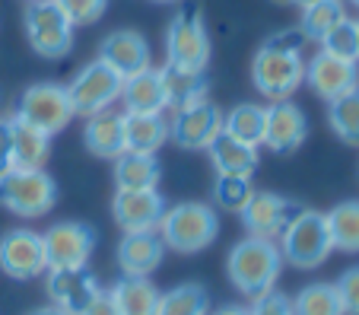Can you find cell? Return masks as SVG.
Returning <instances> with one entry per match:
<instances>
[{"mask_svg":"<svg viewBox=\"0 0 359 315\" xmlns=\"http://www.w3.org/2000/svg\"><path fill=\"white\" fill-rule=\"evenodd\" d=\"M305 35L299 29H286L264 41L251 61V83L264 99L283 102L305 83V61H302Z\"/></svg>","mask_w":359,"mask_h":315,"instance_id":"obj_1","label":"cell"},{"mask_svg":"<svg viewBox=\"0 0 359 315\" xmlns=\"http://www.w3.org/2000/svg\"><path fill=\"white\" fill-rule=\"evenodd\" d=\"M280 271H283V255L273 239L245 236L242 242L229 248V258H226V274H229L232 287L248 300H258L267 290L277 287Z\"/></svg>","mask_w":359,"mask_h":315,"instance_id":"obj_2","label":"cell"},{"mask_svg":"<svg viewBox=\"0 0 359 315\" xmlns=\"http://www.w3.org/2000/svg\"><path fill=\"white\" fill-rule=\"evenodd\" d=\"M159 239L165 248L178 255H197L210 248L219 236V217L203 201H182L175 207H165V217L159 223Z\"/></svg>","mask_w":359,"mask_h":315,"instance_id":"obj_3","label":"cell"},{"mask_svg":"<svg viewBox=\"0 0 359 315\" xmlns=\"http://www.w3.org/2000/svg\"><path fill=\"white\" fill-rule=\"evenodd\" d=\"M277 246L290 267H299V271H315V267H321L334 252L325 213L302 207V210L292 217L290 227L280 233Z\"/></svg>","mask_w":359,"mask_h":315,"instance_id":"obj_4","label":"cell"},{"mask_svg":"<svg viewBox=\"0 0 359 315\" xmlns=\"http://www.w3.org/2000/svg\"><path fill=\"white\" fill-rule=\"evenodd\" d=\"M0 204L26 220L45 217L57 204V185L45 169H10L0 175Z\"/></svg>","mask_w":359,"mask_h":315,"instance_id":"obj_5","label":"cell"},{"mask_svg":"<svg viewBox=\"0 0 359 315\" xmlns=\"http://www.w3.org/2000/svg\"><path fill=\"white\" fill-rule=\"evenodd\" d=\"M26 39L29 48L39 58L48 61H57V58H67L74 51V22L67 20L61 7L55 0H32L26 7Z\"/></svg>","mask_w":359,"mask_h":315,"instance_id":"obj_6","label":"cell"},{"mask_svg":"<svg viewBox=\"0 0 359 315\" xmlns=\"http://www.w3.org/2000/svg\"><path fill=\"white\" fill-rule=\"evenodd\" d=\"M20 121L32 124V128L45 130L48 138H55L74 121V102L67 96V86L61 83H35V86L22 89L20 102H16L13 112Z\"/></svg>","mask_w":359,"mask_h":315,"instance_id":"obj_7","label":"cell"},{"mask_svg":"<svg viewBox=\"0 0 359 315\" xmlns=\"http://www.w3.org/2000/svg\"><path fill=\"white\" fill-rule=\"evenodd\" d=\"M210 51L213 45L207 22L194 7H184L182 13L172 16L169 29H165V64L188 70H207Z\"/></svg>","mask_w":359,"mask_h":315,"instance_id":"obj_8","label":"cell"},{"mask_svg":"<svg viewBox=\"0 0 359 315\" xmlns=\"http://www.w3.org/2000/svg\"><path fill=\"white\" fill-rule=\"evenodd\" d=\"M121 86L124 76L115 67H109L102 58H95L76 70V76L67 83V96L76 115H95L102 109H111L121 99Z\"/></svg>","mask_w":359,"mask_h":315,"instance_id":"obj_9","label":"cell"},{"mask_svg":"<svg viewBox=\"0 0 359 315\" xmlns=\"http://www.w3.org/2000/svg\"><path fill=\"white\" fill-rule=\"evenodd\" d=\"M48 271L57 267H86L95 252V229L83 220H61L41 233Z\"/></svg>","mask_w":359,"mask_h":315,"instance_id":"obj_10","label":"cell"},{"mask_svg":"<svg viewBox=\"0 0 359 315\" xmlns=\"http://www.w3.org/2000/svg\"><path fill=\"white\" fill-rule=\"evenodd\" d=\"M299 210H302V204L292 198H283V194L273 192H255L248 198V204L238 210V217H242V227L248 236L277 242L280 233L290 227Z\"/></svg>","mask_w":359,"mask_h":315,"instance_id":"obj_11","label":"cell"},{"mask_svg":"<svg viewBox=\"0 0 359 315\" xmlns=\"http://www.w3.org/2000/svg\"><path fill=\"white\" fill-rule=\"evenodd\" d=\"M219 130H223V112L213 102H207V99L175 109V115L169 121V138L188 153L207 150Z\"/></svg>","mask_w":359,"mask_h":315,"instance_id":"obj_12","label":"cell"},{"mask_svg":"<svg viewBox=\"0 0 359 315\" xmlns=\"http://www.w3.org/2000/svg\"><path fill=\"white\" fill-rule=\"evenodd\" d=\"M0 271L13 281H32V277L45 274L48 261L41 233L16 227L0 236Z\"/></svg>","mask_w":359,"mask_h":315,"instance_id":"obj_13","label":"cell"},{"mask_svg":"<svg viewBox=\"0 0 359 315\" xmlns=\"http://www.w3.org/2000/svg\"><path fill=\"white\" fill-rule=\"evenodd\" d=\"M165 198L156 188L143 192H115L111 198V217L124 233H156L165 217Z\"/></svg>","mask_w":359,"mask_h":315,"instance_id":"obj_14","label":"cell"},{"mask_svg":"<svg viewBox=\"0 0 359 315\" xmlns=\"http://www.w3.org/2000/svg\"><path fill=\"white\" fill-rule=\"evenodd\" d=\"M305 138H309V121H305V112L299 105L283 99V102H273L271 109H264V138H261V144L267 150L286 156V153H296L305 144Z\"/></svg>","mask_w":359,"mask_h":315,"instance_id":"obj_15","label":"cell"},{"mask_svg":"<svg viewBox=\"0 0 359 315\" xmlns=\"http://www.w3.org/2000/svg\"><path fill=\"white\" fill-rule=\"evenodd\" d=\"M48 296H51V306L64 309L70 315H80L95 296L102 293L99 281L89 267H57V271H48Z\"/></svg>","mask_w":359,"mask_h":315,"instance_id":"obj_16","label":"cell"},{"mask_svg":"<svg viewBox=\"0 0 359 315\" xmlns=\"http://www.w3.org/2000/svg\"><path fill=\"white\" fill-rule=\"evenodd\" d=\"M305 80H309L315 96L331 102V99L344 96V93L359 86V64L334 58L327 51H318L312 61L305 64Z\"/></svg>","mask_w":359,"mask_h":315,"instance_id":"obj_17","label":"cell"},{"mask_svg":"<svg viewBox=\"0 0 359 315\" xmlns=\"http://www.w3.org/2000/svg\"><path fill=\"white\" fill-rule=\"evenodd\" d=\"M99 58L109 67H115L121 76H130V74H140V70L153 67V51H149V41L143 39L140 32L134 29H118V32L105 35L99 48Z\"/></svg>","mask_w":359,"mask_h":315,"instance_id":"obj_18","label":"cell"},{"mask_svg":"<svg viewBox=\"0 0 359 315\" xmlns=\"http://www.w3.org/2000/svg\"><path fill=\"white\" fill-rule=\"evenodd\" d=\"M165 242L159 233H124L118 242V267L124 277H149L163 264Z\"/></svg>","mask_w":359,"mask_h":315,"instance_id":"obj_19","label":"cell"},{"mask_svg":"<svg viewBox=\"0 0 359 315\" xmlns=\"http://www.w3.org/2000/svg\"><path fill=\"white\" fill-rule=\"evenodd\" d=\"M83 144L99 159H118L124 153V115L121 112H111V109L86 115Z\"/></svg>","mask_w":359,"mask_h":315,"instance_id":"obj_20","label":"cell"},{"mask_svg":"<svg viewBox=\"0 0 359 315\" xmlns=\"http://www.w3.org/2000/svg\"><path fill=\"white\" fill-rule=\"evenodd\" d=\"M121 102L128 115H156V112H165V89H163L159 70L147 67L140 74L124 76Z\"/></svg>","mask_w":359,"mask_h":315,"instance_id":"obj_21","label":"cell"},{"mask_svg":"<svg viewBox=\"0 0 359 315\" xmlns=\"http://www.w3.org/2000/svg\"><path fill=\"white\" fill-rule=\"evenodd\" d=\"M207 156H210L213 169L223 172V175H255L258 172V147L255 144H245V140L232 138L226 130H219L213 144L207 147Z\"/></svg>","mask_w":359,"mask_h":315,"instance_id":"obj_22","label":"cell"},{"mask_svg":"<svg viewBox=\"0 0 359 315\" xmlns=\"http://www.w3.org/2000/svg\"><path fill=\"white\" fill-rule=\"evenodd\" d=\"M163 76V89H165V109H184V105H194L201 99H207V70H188V67H172L163 64L159 67Z\"/></svg>","mask_w":359,"mask_h":315,"instance_id":"obj_23","label":"cell"},{"mask_svg":"<svg viewBox=\"0 0 359 315\" xmlns=\"http://www.w3.org/2000/svg\"><path fill=\"white\" fill-rule=\"evenodd\" d=\"M115 163V192H143L156 188L163 178V166L156 163L153 153H130L124 150Z\"/></svg>","mask_w":359,"mask_h":315,"instance_id":"obj_24","label":"cell"},{"mask_svg":"<svg viewBox=\"0 0 359 315\" xmlns=\"http://www.w3.org/2000/svg\"><path fill=\"white\" fill-rule=\"evenodd\" d=\"M10 144H13V169H39L51 150V138L45 130L20 121L16 115H10Z\"/></svg>","mask_w":359,"mask_h":315,"instance_id":"obj_25","label":"cell"},{"mask_svg":"<svg viewBox=\"0 0 359 315\" xmlns=\"http://www.w3.org/2000/svg\"><path fill=\"white\" fill-rule=\"evenodd\" d=\"M169 140V121L163 112L156 115H128L124 112V150L130 153H153Z\"/></svg>","mask_w":359,"mask_h":315,"instance_id":"obj_26","label":"cell"},{"mask_svg":"<svg viewBox=\"0 0 359 315\" xmlns=\"http://www.w3.org/2000/svg\"><path fill=\"white\" fill-rule=\"evenodd\" d=\"M109 293L121 315H156L159 296H163L149 283V277H121Z\"/></svg>","mask_w":359,"mask_h":315,"instance_id":"obj_27","label":"cell"},{"mask_svg":"<svg viewBox=\"0 0 359 315\" xmlns=\"http://www.w3.org/2000/svg\"><path fill=\"white\" fill-rule=\"evenodd\" d=\"M327 233H331V246L337 252L356 255L359 252V198L340 201L325 213Z\"/></svg>","mask_w":359,"mask_h":315,"instance_id":"obj_28","label":"cell"},{"mask_svg":"<svg viewBox=\"0 0 359 315\" xmlns=\"http://www.w3.org/2000/svg\"><path fill=\"white\" fill-rule=\"evenodd\" d=\"M346 16L344 0H312L302 7V20H299V32L305 41H321L340 20Z\"/></svg>","mask_w":359,"mask_h":315,"instance_id":"obj_29","label":"cell"},{"mask_svg":"<svg viewBox=\"0 0 359 315\" xmlns=\"http://www.w3.org/2000/svg\"><path fill=\"white\" fill-rule=\"evenodd\" d=\"M156 315H210V296L201 283H178L159 296Z\"/></svg>","mask_w":359,"mask_h":315,"instance_id":"obj_30","label":"cell"},{"mask_svg":"<svg viewBox=\"0 0 359 315\" xmlns=\"http://www.w3.org/2000/svg\"><path fill=\"white\" fill-rule=\"evenodd\" d=\"M292 312L296 315H344V302L334 283H309L292 296Z\"/></svg>","mask_w":359,"mask_h":315,"instance_id":"obj_31","label":"cell"},{"mask_svg":"<svg viewBox=\"0 0 359 315\" xmlns=\"http://www.w3.org/2000/svg\"><path fill=\"white\" fill-rule=\"evenodd\" d=\"M223 130L245 140V144L261 147V138H264V105L238 102L236 109L223 115Z\"/></svg>","mask_w":359,"mask_h":315,"instance_id":"obj_32","label":"cell"},{"mask_svg":"<svg viewBox=\"0 0 359 315\" xmlns=\"http://www.w3.org/2000/svg\"><path fill=\"white\" fill-rule=\"evenodd\" d=\"M327 124L344 144H359V86L327 102Z\"/></svg>","mask_w":359,"mask_h":315,"instance_id":"obj_33","label":"cell"},{"mask_svg":"<svg viewBox=\"0 0 359 315\" xmlns=\"http://www.w3.org/2000/svg\"><path fill=\"white\" fill-rule=\"evenodd\" d=\"M251 194H255L251 175H223V172H217V178H213V204L219 210L238 213L248 204Z\"/></svg>","mask_w":359,"mask_h":315,"instance_id":"obj_34","label":"cell"},{"mask_svg":"<svg viewBox=\"0 0 359 315\" xmlns=\"http://www.w3.org/2000/svg\"><path fill=\"white\" fill-rule=\"evenodd\" d=\"M321 51H327V55H334V58H344V61H359V26H356V20L344 16V20L321 39Z\"/></svg>","mask_w":359,"mask_h":315,"instance_id":"obj_35","label":"cell"},{"mask_svg":"<svg viewBox=\"0 0 359 315\" xmlns=\"http://www.w3.org/2000/svg\"><path fill=\"white\" fill-rule=\"evenodd\" d=\"M55 4L67 13L74 26H93L105 16V7H109V0H55Z\"/></svg>","mask_w":359,"mask_h":315,"instance_id":"obj_36","label":"cell"},{"mask_svg":"<svg viewBox=\"0 0 359 315\" xmlns=\"http://www.w3.org/2000/svg\"><path fill=\"white\" fill-rule=\"evenodd\" d=\"M248 315H296L292 312V296H286L283 290H267L264 296H258V300L248 306Z\"/></svg>","mask_w":359,"mask_h":315,"instance_id":"obj_37","label":"cell"},{"mask_svg":"<svg viewBox=\"0 0 359 315\" xmlns=\"http://www.w3.org/2000/svg\"><path fill=\"white\" fill-rule=\"evenodd\" d=\"M334 287H337L340 302H344V315H359V264L346 267Z\"/></svg>","mask_w":359,"mask_h":315,"instance_id":"obj_38","label":"cell"},{"mask_svg":"<svg viewBox=\"0 0 359 315\" xmlns=\"http://www.w3.org/2000/svg\"><path fill=\"white\" fill-rule=\"evenodd\" d=\"M13 169V144H10V118H0V175Z\"/></svg>","mask_w":359,"mask_h":315,"instance_id":"obj_39","label":"cell"},{"mask_svg":"<svg viewBox=\"0 0 359 315\" xmlns=\"http://www.w3.org/2000/svg\"><path fill=\"white\" fill-rule=\"evenodd\" d=\"M80 315H121V312H118V306H115V300H111L109 290H102V293L95 296Z\"/></svg>","mask_w":359,"mask_h":315,"instance_id":"obj_40","label":"cell"},{"mask_svg":"<svg viewBox=\"0 0 359 315\" xmlns=\"http://www.w3.org/2000/svg\"><path fill=\"white\" fill-rule=\"evenodd\" d=\"M210 315H248V306H238V302H226V306H219L217 312Z\"/></svg>","mask_w":359,"mask_h":315,"instance_id":"obj_41","label":"cell"},{"mask_svg":"<svg viewBox=\"0 0 359 315\" xmlns=\"http://www.w3.org/2000/svg\"><path fill=\"white\" fill-rule=\"evenodd\" d=\"M29 315H70V312H64V309H57V306H41V309H32Z\"/></svg>","mask_w":359,"mask_h":315,"instance_id":"obj_42","label":"cell"},{"mask_svg":"<svg viewBox=\"0 0 359 315\" xmlns=\"http://www.w3.org/2000/svg\"><path fill=\"white\" fill-rule=\"evenodd\" d=\"M273 4H290V7H299V10H302L305 4H312V0H273Z\"/></svg>","mask_w":359,"mask_h":315,"instance_id":"obj_43","label":"cell"},{"mask_svg":"<svg viewBox=\"0 0 359 315\" xmlns=\"http://www.w3.org/2000/svg\"><path fill=\"white\" fill-rule=\"evenodd\" d=\"M156 4H178V0H156Z\"/></svg>","mask_w":359,"mask_h":315,"instance_id":"obj_44","label":"cell"},{"mask_svg":"<svg viewBox=\"0 0 359 315\" xmlns=\"http://www.w3.org/2000/svg\"><path fill=\"white\" fill-rule=\"evenodd\" d=\"M350 4H353V7H356V10H359V0H350Z\"/></svg>","mask_w":359,"mask_h":315,"instance_id":"obj_45","label":"cell"},{"mask_svg":"<svg viewBox=\"0 0 359 315\" xmlns=\"http://www.w3.org/2000/svg\"><path fill=\"white\" fill-rule=\"evenodd\" d=\"M356 26H359V20H356Z\"/></svg>","mask_w":359,"mask_h":315,"instance_id":"obj_46","label":"cell"},{"mask_svg":"<svg viewBox=\"0 0 359 315\" xmlns=\"http://www.w3.org/2000/svg\"><path fill=\"white\" fill-rule=\"evenodd\" d=\"M29 4H32V0H29Z\"/></svg>","mask_w":359,"mask_h":315,"instance_id":"obj_47","label":"cell"}]
</instances>
